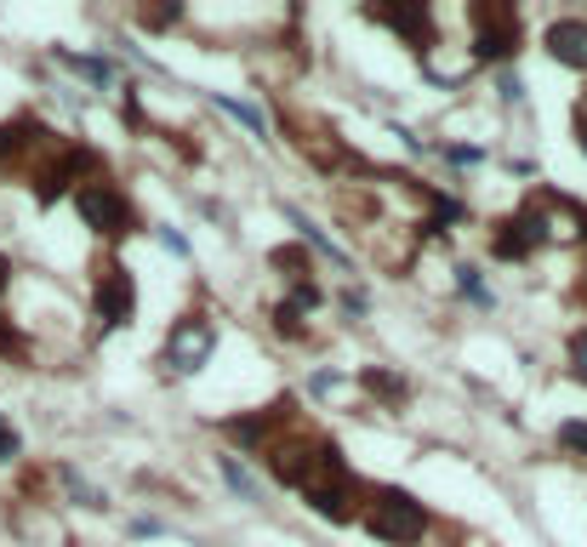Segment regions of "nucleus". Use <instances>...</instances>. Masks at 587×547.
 I'll return each mask as SVG.
<instances>
[{
    "instance_id": "obj_1",
    "label": "nucleus",
    "mask_w": 587,
    "mask_h": 547,
    "mask_svg": "<svg viewBox=\"0 0 587 547\" xmlns=\"http://www.w3.org/2000/svg\"><path fill=\"white\" fill-rule=\"evenodd\" d=\"M360 525H366L376 542H388V547H417V542L433 531V513L417 502L411 490H399V485H366Z\"/></svg>"
},
{
    "instance_id": "obj_2",
    "label": "nucleus",
    "mask_w": 587,
    "mask_h": 547,
    "mask_svg": "<svg viewBox=\"0 0 587 547\" xmlns=\"http://www.w3.org/2000/svg\"><path fill=\"white\" fill-rule=\"evenodd\" d=\"M468 23H474V63H507L525 46V17L514 7H502V0L468 7Z\"/></svg>"
},
{
    "instance_id": "obj_3",
    "label": "nucleus",
    "mask_w": 587,
    "mask_h": 547,
    "mask_svg": "<svg viewBox=\"0 0 587 547\" xmlns=\"http://www.w3.org/2000/svg\"><path fill=\"white\" fill-rule=\"evenodd\" d=\"M92 308H97V326L120 331L137 319V285H132V268L120 257H97L92 268Z\"/></svg>"
},
{
    "instance_id": "obj_4",
    "label": "nucleus",
    "mask_w": 587,
    "mask_h": 547,
    "mask_svg": "<svg viewBox=\"0 0 587 547\" xmlns=\"http://www.w3.org/2000/svg\"><path fill=\"white\" fill-rule=\"evenodd\" d=\"M74 211H81V222L92 234H104V240H120V234L137 229V206L125 200L109 178H92V183L74 189Z\"/></svg>"
},
{
    "instance_id": "obj_5",
    "label": "nucleus",
    "mask_w": 587,
    "mask_h": 547,
    "mask_svg": "<svg viewBox=\"0 0 587 547\" xmlns=\"http://www.w3.org/2000/svg\"><path fill=\"white\" fill-rule=\"evenodd\" d=\"M212 348H217V326H212V319L183 314L166 331V370H177V377H194V370L212 360Z\"/></svg>"
},
{
    "instance_id": "obj_6",
    "label": "nucleus",
    "mask_w": 587,
    "mask_h": 547,
    "mask_svg": "<svg viewBox=\"0 0 587 547\" xmlns=\"http://www.w3.org/2000/svg\"><path fill=\"white\" fill-rule=\"evenodd\" d=\"M542 240H548L542 206H536V200H525L514 217H502L496 229H491V257H502V263H525V257H530Z\"/></svg>"
},
{
    "instance_id": "obj_7",
    "label": "nucleus",
    "mask_w": 587,
    "mask_h": 547,
    "mask_svg": "<svg viewBox=\"0 0 587 547\" xmlns=\"http://www.w3.org/2000/svg\"><path fill=\"white\" fill-rule=\"evenodd\" d=\"M371 23H382V29H394L411 52L428 63L433 52V35H440V17H433V7H417V0H399V7H371L366 12Z\"/></svg>"
},
{
    "instance_id": "obj_8",
    "label": "nucleus",
    "mask_w": 587,
    "mask_h": 547,
    "mask_svg": "<svg viewBox=\"0 0 587 547\" xmlns=\"http://www.w3.org/2000/svg\"><path fill=\"white\" fill-rule=\"evenodd\" d=\"M46 143H52V132H46L40 120H29V114L0 120V171H7V166H23L29 155H40Z\"/></svg>"
},
{
    "instance_id": "obj_9",
    "label": "nucleus",
    "mask_w": 587,
    "mask_h": 547,
    "mask_svg": "<svg viewBox=\"0 0 587 547\" xmlns=\"http://www.w3.org/2000/svg\"><path fill=\"white\" fill-rule=\"evenodd\" d=\"M542 46H548V58L553 63H565L576 74H587V23L582 17H559L542 29Z\"/></svg>"
},
{
    "instance_id": "obj_10",
    "label": "nucleus",
    "mask_w": 587,
    "mask_h": 547,
    "mask_svg": "<svg viewBox=\"0 0 587 547\" xmlns=\"http://www.w3.org/2000/svg\"><path fill=\"white\" fill-rule=\"evenodd\" d=\"M58 63L74 69V74H86L92 86H109V81H115V63H109V58H92V52H58Z\"/></svg>"
},
{
    "instance_id": "obj_11",
    "label": "nucleus",
    "mask_w": 587,
    "mask_h": 547,
    "mask_svg": "<svg viewBox=\"0 0 587 547\" xmlns=\"http://www.w3.org/2000/svg\"><path fill=\"white\" fill-rule=\"evenodd\" d=\"M456 291H463V303H474V308H496V296H491V285L479 280V268H474V263L456 268Z\"/></svg>"
},
{
    "instance_id": "obj_12",
    "label": "nucleus",
    "mask_w": 587,
    "mask_h": 547,
    "mask_svg": "<svg viewBox=\"0 0 587 547\" xmlns=\"http://www.w3.org/2000/svg\"><path fill=\"white\" fill-rule=\"evenodd\" d=\"M63 485H69V496H74L81 508H92V513H104V508H109V496L97 490V485H86L81 474H74V467H63Z\"/></svg>"
},
{
    "instance_id": "obj_13",
    "label": "nucleus",
    "mask_w": 587,
    "mask_h": 547,
    "mask_svg": "<svg viewBox=\"0 0 587 547\" xmlns=\"http://www.w3.org/2000/svg\"><path fill=\"white\" fill-rule=\"evenodd\" d=\"M360 382L376 393V400H394V405L405 400V393H411V388H405L399 377H388V370H360Z\"/></svg>"
},
{
    "instance_id": "obj_14",
    "label": "nucleus",
    "mask_w": 587,
    "mask_h": 547,
    "mask_svg": "<svg viewBox=\"0 0 587 547\" xmlns=\"http://www.w3.org/2000/svg\"><path fill=\"white\" fill-rule=\"evenodd\" d=\"M217 467H223V479L235 485V490L245 496V502H263V490H257V479H251V474H245V467H240L235 457H217Z\"/></svg>"
},
{
    "instance_id": "obj_15",
    "label": "nucleus",
    "mask_w": 587,
    "mask_h": 547,
    "mask_svg": "<svg viewBox=\"0 0 587 547\" xmlns=\"http://www.w3.org/2000/svg\"><path fill=\"white\" fill-rule=\"evenodd\" d=\"M217 104L240 120L245 132H257V137H268V120H263V109H251V104H240V97H217Z\"/></svg>"
},
{
    "instance_id": "obj_16",
    "label": "nucleus",
    "mask_w": 587,
    "mask_h": 547,
    "mask_svg": "<svg viewBox=\"0 0 587 547\" xmlns=\"http://www.w3.org/2000/svg\"><path fill=\"white\" fill-rule=\"evenodd\" d=\"M274 337L302 342V337H309V326H302V314H297V308H286V303H279V308H274Z\"/></svg>"
},
{
    "instance_id": "obj_17",
    "label": "nucleus",
    "mask_w": 587,
    "mask_h": 547,
    "mask_svg": "<svg viewBox=\"0 0 587 547\" xmlns=\"http://www.w3.org/2000/svg\"><path fill=\"white\" fill-rule=\"evenodd\" d=\"M496 97H502L507 109H519V104H525V86H519V74H514V69H496Z\"/></svg>"
},
{
    "instance_id": "obj_18",
    "label": "nucleus",
    "mask_w": 587,
    "mask_h": 547,
    "mask_svg": "<svg viewBox=\"0 0 587 547\" xmlns=\"http://www.w3.org/2000/svg\"><path fill=\"white\" fill-rule=\"evenodd\" d=\"M571 377H576V382L587 388V326H582V331L571 337Z\"/></svg>"
},
{
    "instance_id": "obj_19",
    "label": "nucleus",
    "mask_w": 587,
    "mask_h": 547,
    "mask_svg": "<svg viewBox=\"0 0 587 547\" xmlns=\"http://www.w3.org/2000/svg\"><path fill=\"white\" fill-rule=\"evenodd\" d=\"M559 445H565V451H576V457L587 462V422H565V428H559Z\"/></svg>"
},
{
    "instance_id": "obj_20",
    "label": "nucleus",
    "mask_w": 587,
    "mask_h": 547,
    "mask_svg": "<svg viewBox=\"0 0 587 547\" xmlns=\"http://www.w3.org/2000/svg\"><path fill=\"white\" fill-rule=\"evenodd\" d=\"M17 451H23V439H17V428H12V422L0 416V462H12Z\"/></svg>"
},
{
    "instance_id": "obj_21",
    "label": "nucleus",
    "mask_w": 587,
    "mask_h": 547,
    "mask_svg": "<svg viewBox=\"0 0 587 547\" xmlns=\"http://www.w3.org/2000/svg\"><path fill=\"white\" fill-rule=\"evenodd\" d=\"M571 126H576V148L587 155V92L576 97V109H571Z\"/></svg>"
},
{
    "instance_id": "obj_22",
    "label": "nucleus",
    "mask_w": 587,
    "mask_h": 547,
    "mask_svg": "<svg viewBox=\"0 0 587 547\" xmlns=\"http://www.w3.org/2000/svg\"><path fill=\"white\" fill-rule=\"evenodd\" d=\"M160 245L171 257H194V245H189V234H177V229H160Z\"/></svg>"
},
{
    "instance_id": "obj_23",
    "label": "nucleus",
    "mask_w": 587,
    "mask_h": 547,
    "mask_svg": "<svg viewBox=\"0 0 587 547\" xmlns=\"http://www.w3.org/2000/svg\"><path fill=\"white\" fill-rule=\"evenodd\" d=\"M445 160H456V166H479L484 148H445Z\"/></svg>"
},
{
    "instance_id": "obj_24",
    "label": "nucleus",
    "mask_w": 587,
    "mask_h": 547,
    "mask_svg": "<svg viewBox=\"0 0 587 547\" xmlns=\"http://www.w3.org/2000/svg\"><path fill=\"white\" fill-rule=\"evenodd\" d=\"M343 308H348V314H366V308H371V296L348 285V291H343Z\"/></svg>"
},
{
    "instance_id": "obj_25",
    "label": "nucleus",
    "mask_w": 587,
    "mask_h": 547,
    "mask_svg": "<svg viewBox=\"0 0 587 547\" xmlns=\"http://www.w3.org/2000/svg\"><path fill=\"white\" fill-rule=\"evenodd\" d=\"M125 531H132V536H160V519H148V513H137V519H132V525H125Z\"/></svg>"
},
{
    "instance_id": "obj_26",
    "label": "nucleus",
    "mask_w": 587,
    "mask_h": 547,
    "mask_svg": "<svg viewBox=\"0 0 587 547\" xmlns=\"http://www.w3.org/2000/svg\"><path fill=\"white\" fill-rule=\"evenodd\" d=\"M582 274H587V263H582Z\"/></svg>"
}]
</instances>
